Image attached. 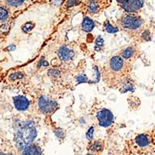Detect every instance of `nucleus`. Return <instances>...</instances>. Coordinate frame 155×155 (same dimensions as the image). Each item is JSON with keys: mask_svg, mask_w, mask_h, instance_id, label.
<instances>
[{"mask_svg": "<svg viewBox=\"0 0 155 155\" xmlns=\"http://www.w3.org/2000/svg\"><path fill=\"white\" fill-rule=\"evenodd\" d=\"M37 129L33 122L27 121L23 123L16 127L15 132L14 140L17 147L23 150V148L31 144L37 137Z\"/></svg>", "mask_w": 155, "mask_h": 155, "instance_id": "nucleus-1", "label": "nucleus"}, {"mask_svg": "<svg viewBox=\"0 0 155 155\" xmlns=\"http://www.w3.org/2000/svg\"><path fill=\"white\" fill-rule=\"evenodd\" d=\"M143 20L138 16L128 15L121 19V25L124 28L127 30H137L143 25Z\"/></svg>", "mask_w": 155, "mask_h": 155, "instance_id": "nucleus-2", "label": "nucleus"}, {"mask_svg": "<svg viewBox=\"0 0 155 155\" xmlns=\"http://www.w3.org/2000/svg\"><path fill=\"white\" fill-rule=\"evenodd\" d=\"M144 0H118L121 7L129 12H138L142 8Z\"/></svg>", "mask_w": 155, "mask_h": 155, "instance_id": "nucleus-3", "label": "nucleus"}, {"mask_svg": "<svg viewBox=\"0 0 155 155\" xmlns=\"http://www.w3.org/2000/svg\"><path fill=\"white\" fill-rule=\"evenodd\" d=\"M96 117L99 124L102 127H108L111 126L113 122V115L109 109H104L97 113Z\"/></svg>", "mask_w": 155, "mask_h": 155, "instance_id": "nucleus-4", "label": "nucleus"}, {"mask_svg": "<svg viewBox=\"0 0 155 155\" xmlns=\"http://www.w3.org/2000/svg\"><path fill=\"white\" fill-rule=\"evenodd\" d=\"M57 103L54 101L50 100L45 97H41L39 99V108L41 111L44 113H49L53 112L57 107Z\"/></svg>", "mask_w": 155, "mask_h": 155, "instance_id": "nucleus-5", "label": "nucleus"}, {"mask_svg": "<svg viewBox=\"0 0 155 155\" xmlns=\"http://www.w3.org/2000/svg\"><path fill=\"white\" fill-rule=\"evenodd\" d=\"M13 102L16 109L19 111H25L29 107L30 102L28 99L23 95H17L13 98Z\"/></svg>", "mask_w": 155, "mask_h": 155, "instance_id": "nucleus-6", "label": "nucleus"}, {"mask_svg": "<svg viewBox=\"0 0 155 155\" xmlns=\"http://www.w3.org/2000/svg\"><path fill=\"white\" fill-rule=\"evenodd\" d=\"M109 67L111 70L115 72L121 71L124 68V61L123 58L119 56H115L109 61Z\"/></svg>", "mask_w": 155, "mask_h": 155, "instance_id": "nucleus-7", "label": "nucleus"}, {"mask_svg": "<svg viewBox=\"0 0 155 155\" xmlns=\"http://www.w3.org/2000/svg\"><path fill=\"white\" fill-rule=\"evenodd\" d=\"M58 56L63 61H68L74 57V52L68 47L64 46L58 50Z\"/></svg>", "mask_w": 155, "mask_h": 155, "instance_id": "nucleus-8", "label": "nucleus"}, {"mask_svg": "<svg viewBox=\"0 0 155 155\" xmlns=\"http://www.w3.org/2000/svg\"><path fill=\"white\" fill-rule=\"evenodd\" d=\"M135 143L137 145V147L140 148H144L148 147L150 143V139L149 136L146 134H142L138 135L137 137L134 139Z\"/></svg>", "mask_w": 155, "mask_h": 155, "instance_id": "nucleus-9", "label": "nucleus"}, {"mask_svg": "<svg viewBox=\"0 0 155 155\" xmlns=\"http://www.w3.org/2000/svg\"><path fill=\"white\" fill-rule=\"evenodd\" d=\"M23 154H41V149L36 145H28L23 149Z\"/></svg>", "mask_w": 155, "mask_h": 155, "instance_id": "nucleus-10", "label": "nucleus"}, {"mask_svg": "<svg viewBox=\"0 0 155 155\" xmlns=\"http://www.w3.org/2000/svg\"><path fill=\"white\" fill-rule=\"evenodd\" d=\"M95 27V23L92 21V19L88 17H85L84 19L82 22V24H81V27H82V30L85 32H90L92 31V29Z\"/></svg>", "mask_w": 155, "mask_h": 155, "instance_id": "nucleus-11", "label": "nucleus"}, {"mask_svg": "<svg viewBox=\"0 0 155 155\" xmlns=\"http://www.w3.org/2000/svg\"><path fill=\"white\" fill-rule=\"evenodd\" d=\"M122 58L124 59H129L132 58L134 54V48L132 47H129L122 51Z\"/></svg>", "mask_w": 155, "mask_h": 155, "instance_id": "nucleus-12", "label": "nucleus"}, {"mask_svg": "<svg viewBox=\"0 0 155 155\" xmlns=\"http://www.w3.org/2000/svg\"><path fill=\"white\" fill-rule=\"evenodd\" d=\"M102 149H103V146H102V143L100 141H95L90 144V150L92 151L99 152L102 151Z\"/></svg>", "mask_w": 155, "mask_h": 155, "instance_id": "nucleus-13", "label": "nucleus"}, {"mask_svg": "<svg viewBox=\"0 0 155 155\" xmlns=\"http://www.w3.org/2000/svg\"><path fill=\"white\" fill-rule=\"evenodd\" d=\"M99 7V5L95 1H91L88 4V12H92V13H95V12H98Z\"/></svg>", "mask_w": 155, "mask_h": 155, "instance_id": "nucleus-14", "label": "nucleus"}, {"mask_svg": "<svg viewBox=\"0 0 155 155\" xmlns=\"http://www.w3.org/2000/svg\"><path fill=\"white\" fill-rule=\"evenodd\" d=\"M104 27H105V29H106V32H108V33H109V34H115V33H116V32H118V29L113 27V26L110 24V23L108 21L105 23Z\"/></svg>", "mask_w": 155, "mask_h": 155, "instance_id": "nucleus-15", "label": "nucleus"}, {"mask_svg": "<svg viewBox=\"0 0 155 155\" xmlns=\"http://www.w3.org/2000/svg\"><path fill=\"white\" fill-rule=\"evenodd\" d=\"M7 4L10 6H13V7H17L21 5L23 3L24 0H6Z\"/></svg>", "mask_w": 155, "mask_h": 155, "instance_id": "nucleus-16", "label": "nucleus"}, {"mask_svg": "<svg viewBox=\"0 0 155 155\" xmlns=\"http://www.w3.org/2000/svg\"><path fill=\"white\" fill-rule=\"evenodd\" d=\"M8 11L4 8H0V21L5 20L8 17Z\"/></svg>", "mask_w": 155, "mask_h": 155, "instance_id": "nucleus-17", "label": "nucleus"}, {"mask_svg": "<svg viewBox=\"0 0 155 155\" xmlns=\"http://www.w3.org/2000/svg\"><path fill=\"white\" fill-rule=\"evenodd\" d=\"M34 27V24L32 23H27L26 24H24V26L23 27V30L25 33H27V32L30 31Z\"/></svg>", "mask_w": 155, "mask_h": 155, "instance_id": "nucleus-18", "label": "nucleus"}, {"mask_svg": "<svg viewBox=\"0 0 155 155\" xmlns=\"http://www.w3.org/2000/svg\"><path fill=\"white\" fill-rule=\"evenodd\" d=\"M93 131H94V128L93 127H92L91 129H89V130H88V133H87L86 134L87 138H88L89 140H92V138H93Z\"/></svg>", "mask_w": 155, "mask_h": 155, "instance_id": "nucleus-19", "label": "nucleus"}, {"mask_svg": "<svg viewBox=\"0 0 155 155\" xmlns=\"http://www.w3.org/2000/svg\"><path fill=\"white\" fill-rule=\"evenodd\" d=\"M81 0H68V6H73L74 5H77V4L81 2Z\"/></svg>", "mask_w": 155, "mask_h": 155, "instance_id": "nucleus-20", "label": "nucleus"}, {"mask_svg": "<svg viewBox=\"0 0 155 155\" xmlns=\"http://www.w3.org/2000/svg\"><path fill=\"white\" fill-rule=\"evenodd\" d=\"M102 45H103V40H102L100 37H99L96 40V44H95V46H97V48H101L102 47Z\"/></svg>", "mask_w": 155, "mask_h": 155, "instance_id": "nucleus-21", "label": "nucleus"}, {"mask_svg": "<svg viewBox=\"0 0 155 155\" xmlns=\"http://www.w3.org/2000/svg\"><path fill=\"white\" fill-rule=\"evenodd\" d=\"M78 83H82V82H87V78L84 77V76H78L77 78Z\"/></svg>", "mask_w": 155, "mask_h": 155, "instance_id": "nucleus-22", "label": "nucleus"}, {"mask_svg": "<svg viewBox=\"0 0 155 155\" xmlns=\"http://www.w3.org/2000/svg\"><path fill=\"white\" fill-rule=\"evenodd\" d=\"M23 77V74H20V73H16V74H12L10 75V78L12 79H14V78H21Z\"/></svg>", "mask_w": 155, "mask_h": 155, "instance_id": "nucleus-23", "label": "nucleus"}]
</instances>
